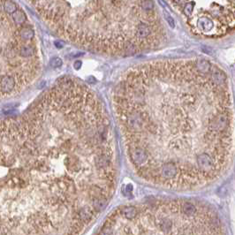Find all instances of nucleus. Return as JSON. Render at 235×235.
Returning a JSON list of instances; mask_svg holds the SVG:
<instances>
[{
  "mask_svg": "<svg viewBox=\"0 0 235 235\" xmlns=\"http://www.w3.org/2000/svg\"><path fill=\"white\" fill-rule=\"evenodd\" d=\"M116 141L98 96L62 78L1 125V235L78 234L114 194Z\"/></svg>",
  "mask_w": 235,
  "mask_h": 235,
  "instance_id": "nucleus-1",
  "label": "nucleus"
},
{
  "mask_svg": "<svg viewBox=\"0 0 235 235\" xmlns=\"http://www.w3.org/2000/svg\"><path fill=\"white\" fill-rule=\"evenodd\" d=\"M195 65L153 62L129 71L116 88L114 107L133 171L171 188L212 175L213 157L201 136L202 96L209 80Z\"/></svg>",
  "mask_w": 235,
  "mask_h": 235,
  "instance_id": "nucleus-2",
  "label": "nucleus"
},
{
  "mask_svg": "<svg viewBox=\"0 0 235 235\" xmlns=\"http://www.w3.org/2000/svg\"><path fill=\"white\" fill-rule=\"evenodd\" d=\"M197 216V207L187 201L122 206L106 219L100 234L202 233Z\"/></svg>",
  "mask_w": 235,
  "mask_h": 235,
  "instance_id": "nucleus-3",
  "label": "nucleus"
},
{
  "mask_svg": "<svg viewBox=\"0 0 235 235\" xmlns=\"http://www.w3.org/2000/svg\"><path fill=\"white\" fill-rule=\"evenodd\" d=\"M197 27L201 31L208 33L213 29V22L208 17H201L197 21Z\"/></svg>",
  "mask_w": 235,
  "mask_h": 235,
  "instance_id": "nucleus-4",
  "label": "nucleus"
},
{
  "mask_svg": "<svg viewBox=\"0 0 235 235\" xmlns=\"http://www.w3.org/2000/svg\"><path fill=\"white\" fill-rule=\"evenodd\" d=\"M19 35L22 40L29 42L35 37V31L30 28L25 27V28L21 29V30L19 32Z\"/></svg>",
  "mask_w": 235,
  "mask_h": 235,
  "instance_id": "nucleus-5",
  "label": "nucleus"
},
{
  "mask_svg": "<svg viewBox=\"0 0 235 235\" xmlns=\"http://www.w3.org/2000/svg\"><path fill=\"white\" fill-rule=\"evenodd\" d=\"M12 15H13V22L16 25H18V26H21V25H23L27 21V17H26L25 13L22 11H21V10L16 11Z\"/></svg>",
  "mask_w": 235,
  "mask_h": 235,
  "instance_id": "nucleus-6",
  "label": "nucleus"
},
{
  "mask_svg": "<svg viewBox=\"0 0 235 235\" xmlns=\"http://www.w3.org/2000/svg\"><path fill=\"white\" fill-rule=\"evenodd\" d=\"M3 8L4 11L8 14H13L16 11H18L17 5L12 0H5L3 2Z\"/></svg>",
  "mask_w": 235,
  "mask_h": 235,
  "instance_id": "nucleus-7",
  "label": "nucleus"
},
{
  "mask_svg": "<svg viewBox=\"0 0 235 235\" xmlns=\"http://www.w3.org/2000/svg\"><path fill=\"white\" fill-rule=\"evenodd\" d=\"M141 6L145 11H151L155 7L152 0H142L141 2Z\"/></svg>",
  "mask_w": 235,
  "mask_h": 235,
  "instance_id": "nucleus-8",
  "label": "nucleus"
},
{
  "mask_svg": "<svg viewBox=\"0 0 235 235\" xmlns=\"http://www.w3.org/2000/svg\"><path fill=\"white\" fill-rule=\"evenodd\" d=\"M163 13H164V17H165V21H167V23L169 24V26L171 29H174L175 28V21L173 18L171 17V15L167 11H165V9L163 10Z\"/></svg>",
  "mask_w": 235,
  "mask_h": 235,
  "instance_id": "nucleus-9",
  "label": "nucleus"
},
{
  "mask_svg": "<svg viewBox=\"0 0 235 235\" xmlns=\"http://www.w3.org/2000/svg\"><path fill=\"white\" fill-rule=\"evenodd\" d=\"M194 10V3H187L184 7V13L187 16H190Z\"/></svg>",
  "mask_w": 235,
  "mask_h": 235,
  "instance_id": "nucleus-10",
  "label": "nucleus"
},
{
  "mask_svg": "<svg viewBox=\"0 0 235 235\" xmlns=\"http://www.w3.org/2000/svg\"><path fill=\"white\" fill-rule=\"evenodd\" d=\"M50 66H51L52 67H59V66H62L63 62H62V60H61L59 58H53L50 60Z\"/></svg>",
  "mask_w": 235,
  "mask_h": 235,
  "instance_id": "nucleus-11",
  "label": "nucleus"
},
{
  "mask_svg": "<svg viewBox=\"0 0 235 235\" xmlns=\"http://www.w3.org/2000/svg\"><path fill=\"white\" fill-rule=\"evenodd\" d=\"M80 66H81V61L77 60V61L74 63V68H75V69H80Z\"/></svg>",
  "mask_w": 235,
  "mask_h": 235,
  "instance_id": "nucleus-12",
  "label": "nucleus"
},
{
  "mask_svg": "<svg viewBox=\"0 0 235 235\" xmlns=\"http://www.w3.org/2000/svg\"><path fill=\"white\" fill-rule=\"evenodd\" d=\"M159 1V3H160V5L163 6V7H168V5H167V4L166 3H165L164 1H163V0H158Z\"/></svg>",
  "mask_w": 235,
  "mask_h": 235,
  "instance_id": "nucleus-13",
  "label": "nucleus"
},
{
  "mask_svg": "<svg viewBox=\"0 0 235 235\" xmlns=\"http://www.w3.org/2000/svg\"><path fill=\"white\" fill-rule=\"evenodd\" d=\"M55 45L58 47V48H62L63 47V43L61 42H55Z\"/></svg>",
  "mask_w": 235,
  "mask_h": 235,
  "instance_id": "nucleus-14",
  "label": "nucleus"
},
{
  "mask_svg": "<svg viewBox=\"0 0 235 235\" xmlns=\"http://www.w3.org/2000/svg\"><path fill=\"white\" fill-rule=\"evenodd\" d=\"M185 1H186V0H176V2L179 3V4H183Z\"/></svg>",
  "mask_w": 235,
  "mask_h": 235,
  "instance_id": "nucleus-15",
  "label": "nucleus"
}]
</instances>
